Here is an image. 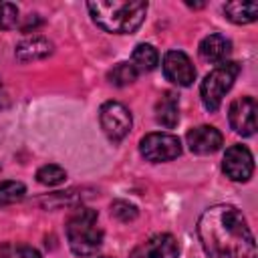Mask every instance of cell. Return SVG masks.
I'll list each match as a JSON object with an SVG mask.
<instances>
[{"mask_svg":"<svg viewBox=\"0 0 258 258\" xmlns=\"http://www.w3.org/2000/svg\"><path fill=\"white\" fill-rule=\"evenodd\" d=\"M198 236L210 258H256L254 234L234 206H212L198 220Z\"/></svg>","mask_w":258,"mask_h":258,"instance_id":"6da1fadb","label":"cell"},{"mask_svg":"<svg viewBox=\"0 0 258 258\" xmlns=\"http://www.w3.org/2000/svg\"><path fill=\"white\" fill-rule=\"evenodd\" d=\"M87 10L97 26H101L107 32L113 34H131L135 32L147 12V2L141 0H131V2H121V0H97V2H87Z\"/></svg>","mask_w":258,"mask_h":258,"instance_id":"7a4b0ae2","label":"cell"},{"mask_svg":"<svg viewBox=\"0 0 258 258\" xmlns=\"http://www.w3.org/2000/svg\"><path fill=\"white\" fill-rule=\"evenodd\" d=\"M67 240L77 256H93L103 244V230L97 226V212L79 208L67 220Z\"/></svg>","mask_w":258,"mask_h":258,"instance_id":"3957f363","label":"cell"},{"mask_svg":"<svg viewBox=\"0 0 258 258\" xmlns=\"http://www.w3.org/2000/svg\"><path fill=\"white\" fill-rule=\"evenodd\" d=\"M238 75H240V64L234 60H224V62L216 64V69L206 75V79L200 85V97L208 111L220 109L224 95L232 89Z\"/></svg>","mask_w":258,"mask_h":258,"instance_id":"277c9868","label":"cell"},{"mask_svg":"<svg viewBox=\"0 0 258 258\" xmlns=\"http://www.w3.org/2000/svg\"><path fill=\"white\" fill-rule=\"evenodd\" d=\"M99 123H101L103 133L111 141L125 139L129 135V131H131V125H133L129 109L123 103H117V101H107V103L101 105Z\"/></svg>","mask_w":258,"mask_h":258,"instance_id":"5b68a950","label":"cell"},{"mask_svg":"<svg viewBox=\"0 0 258 258\" xmlns=\"http://www.w3.org/2000/svg\"><path fill=\"white\" fill-rule=\"evenodd\" d=\"M139 151L147 161L161 163L179 157L181 143L171 133H149L139 141Z\"/></svg>","mask_w":258,"mask_h":258,"instance_id":"8992f818","label":"cell"},{"mask_svg":"<svg viewBox=\"0 0 258 258\" xmlns=\"http://www.w3.org/2000/svg\"><path fill=\"white\" fill-rule=\"evenodd\" d=\"M222 169L232 181H248L254 171V157L246 145H232L224 153Z\"/></svg>","mask_w":258,"mask_h":258,"instance_id":"52a82bcc","label":"cell"},{"mask_svg":"<svg viewBox=\"0 0 258 258\" xmlns=\"http://www.w3.org/2000/svg\"><path fill=\"white\" fill-rule=\"evenodd\" d=\"M163 75L167 81H171L177 87H189L196 79V69L189 60V56L181 50H169L163 56Z\"/></svg>","mask_w":258,"mask_h":258,"instance_id":"ba28073f","label":"cell"},{"mask_svg":"<svg viewBox=\"0 0 258 258\" xmlns=\"http://www.w3.org/2000/svg\"><path fill=\"white\" fill-rule=\"evenodd\" d=\"M228 119L238 135H254L256 131V101L252 97H238L228 109Z\"/></svg>","mask_w":258,"mask_h":258,"instance_id":"9c48e42d","label":"cell"},{"mask_svg":"<svg viewBox=\"0 0 258 258\" xmlns=\"http://www.w3.org/2000/svg\"><path fill=\"white\" fill-rule=\"evenodd\" d=\"M179 248L171 234H155L141 242L133 252L131 258H177Z\"/></svg>","mask_w":258,"mask_h":258,"instance_id":"30bf717a","label":"cell"},{"mask_svg":"<svg viewBox=\"0 0 258 258\" xmlns=\"http://www.w3.org/2000/svg\"><path fill=\"white\" fill-rule=\"evenodd\" d=\"M185 141H187L189 151H194L198 155H208V153H216L222 147L224 137L212 125H198L187 131Z\"/></svg>","mask_w":258,"mask_h":258,"instance_id":"8fae6325","label":"cell"},{"mask_svg":"<svg viewBox=\"0 0 258 258\" xmlns=\"http://www.w3.org/2000/svg\"><path fill=\"white\" fill-rule=\"evenodd\" d=\"M200 56L202 60L210 62V64H220L226 60V56L232 50V44L226 36L222 34H208L202 42H200Z\"/></svg>","mask_w":258,"mask_h":258,"instance_id":"7c38bea8","label":"cell"},{"mask_svg":"<svg viewBox=\"0 0 258 258\" xmlns=\"http://www.w3.org/2000/svg\"><path fill=\"white\" fill-rule=\"evenodd\" d=\"M52 52V42L44 36H30L24 38L22 42H18L16 46V58L20 62H32V60H40L46 58Z\"/></svg>","mask_w":258,"mask_h":258,"instance_id":"4fadbf2b","label":"cell"},{"mask_svg":"<svg viewBox=\"0 0 258 258\" xmlns=\"http://www.w3.org/2000/svg\"><path fill=\"white\" fill-rule=\"evenodd\" d=\"M155 121L165 129H173L179 121V99L175 93L165 91L155 103Z\"/></svg>","mask_w":258,"mask_h":258,"instance_id":"5bb4252c","label":"cell"},{"mask_svg":"<svg viewBox=\"0 0 258 258\" xmlns=\"http://www.w3.org/2000/svg\"><path fill=\"white\" fill-rule=\"evenodd\" d=\"M224 14L234 24H250L258 18L256 2H228L224 4Z\"/></svg>","mask_w":258,"mask_h":258,"instance_id":"9a60e30c","label":"cell"},{"mask_svg":"<svg viewBox=\"0 0 258 258\" xmlns=\"http://www.w3.org/2000/svg\"><path fill=\"white\" fill-rule=\"evenodd\" d=\"M159 62V52L151 44H137L133 54H131V64L135 67L137 73H149L157 67Z\"/></svg>","mask_w":258,"mask_h":258,"instance_id":"2e32d148","label":"cell"},{"mask_svg":"<svg viewBox=\"0 0 258 258\" xmlns=\"http://www.w3.org/2000/svg\"><path fill=\"white\" fill-rule=\"evenodd\" d=\"M137 75H139V73L135 71V67H133L131 62H117V64L109 71L107 79H109L113 85H117V87H127V85H131V83H135Z\"/></svg>","mask_w":258,"mask_h":258,"instance_id":"e0dca14e","label":"cell"},{"mask_svg":"<svg viewBox=\"0 0 258 258\" xmlns=\"http://www.w3.org/2000/svg\"><path fill=\"white\" fill-rule=\"evenodd\" d=\"M0 258H42L40 252L28 244L4 242L0 244Z\"/></svg>","mask_w":258,"mask_h":258,"instance_id":"ac0fdd59","label":"cell"},{"mask_svg":"<svg viewBox=\"0 0 258 258\" xmlns=\"http://www.w3.org/2000/svg\"><path fill=\"white\" fill-rule=\"evenodd\" d=\"M26 194L24 183L20 181H2L0 183V208L10 206L14 202H20Z\"/></svg>","mask_w":258,"mask_h":258,"instance_id":"d6986e66","label":"cell"},{"mask_svg":"<svg viewBox=\"0 0 258 258\" xmlns=\"http://www.w3.org/2000/svg\"><path fill=\"white\" fill-rule=\"evenodd\" d=\"M36 179L38 183L42 185H58L67 179V171L60 167V165H54V163H48V165H42L38 171H36Z\"/></svg>","mask_w":258,"mask_h":258,"instance_id":"ffe728a7","label":"cell"},{"mask_svg":"<svg viewBox=\"0 0 258 258\" xmlns=\"http://www.w3.org/2000/svg\"><path fill=\"white\" fill-rule=\"evenodd\" d=\"M111 216L119 222H131L137 218V208L125 200H115L111 204Z\"/></svg>","mask_w":258,"mask_h":258,"instance_id":"44dd1931","label":"cell"},{"mask_svg":"<svg viewBox=\"0 0 258 258\" xmlns=\"http://www.w3.org/2000/svg\"><path fill=\"white\" fill-rule=\"evenodd\" d=\"M20 22L16 4L0 2V28H14Z\"/></svg>","mask_w":258,"mask_h":258,"instance_id":"7402d4cb","label":"cell"},{"mask_svg":"<svg viewBox=\"0 0 258 258\" xmlns=\"http://www.w3.org/2000/svg\"><path fill=\"white\" fill-rule=\"evenodd\" d=\"M6 105H8V93H6V89H4V85L0 81V109H4Z\"/></svg>","mask_w":258,"mask_h":258,"instance_id":"603a6c76","label":"cell"},{"mask_svg":"<svg viewBox=\"0 0 258 258\" xmlns=\"http://www.w3.org/2000/svg\"><path fill=\"white\" fill-rule=\"evenodd\" d=\"M99 258H107V256H99Z\"/></svg>","mask_w":258,"mask_h":258,"instance_id":"cb8c5ba5","label":"cell"}]
</instances>
